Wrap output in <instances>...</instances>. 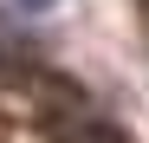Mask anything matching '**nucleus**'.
<instances>
[{"label": "nucleus", "mask_w": 149, "mask_h": 143, "mask_svg": "<svg viewBox=\"0 0 149 143\" xmlns=\"http://www.w3.org/2000/svg\"><path fill=\"white\" fill-rule=\"evenodd\" d=\"M52 137H58V143H123V130H117V124H104L97 111H71V117H58Z\"/></svg>", "instance_id": "f257e3e1"}, {"label": "nucleus", "mask_w": 149, "mask_h": 143, "mask_svg": "<svg viewBox=\"0 0 149 143\" xmlns=\"http://www.w3.org/2000/svg\"><path fill=\"white\" fill-rule=\"evenodd\" d=\"M19 7H26V13H52L58 0H19Z\"/></svg>", "instance_id": "f03ea898"}]
</instances>
